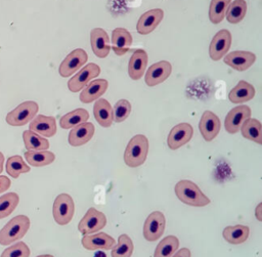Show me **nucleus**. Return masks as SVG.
<instances>
[{"instance_id":"31","label":"nucleus","mask_w":262,"mask_h":257,"mask_svg":"<svg viewBox=\"0 0 262 257\" xmlns=\"http://www.w3.org/2000/svg\"><path fill=\"white\" fill-rule=\"evenodd\" d=\"M178 238L175 235H167L157 245L154 257H172L178 250Z\"/></svg>"},{"instance_id":"43","label":"nucleus","mask_w":262,"mask_h":257,"mask_svg":"<svg viewBox=\"0 0 262 257\" xmlns=\"http://www.w3.org/2000/svg\"><path fill=\"white\" fill-rule=\"evenodd\" d=\"M37 257H54V256L49 255V254H45V255H39V256H37Z\"/></svg>"},{"instance_id":"5","label":"nucleus","mask_w":262,"mask_h":257,"mask_svg":"<svg viewBox=\"0 0 262 257\" xmlns=\"http://www.w3.org/2000/svg\"><path fill=\"white\" fill-rule=\"evenodd\" d=\"M38 103L32 100L24 101L6 116V122L11 126H24L32 121L38 113Z\"/></svg>"},{"instance_id":"38","label":"nucleus","mask_w":262,"mask_h":257,"mask_svg":"<svg viewBox=\"0 0 262 257\" xmlns=\"http://www.w3.org/2000/svg\"><path fill=\"white\" fill-rule=\"evenodd\" d=\"M30 256V249L28 245L24 242H18L7 249H5L1 257H29Z\"/></svg>"},{"instance_id":"33","label":"nucleus","mask_w":262,"mask_h":257,"mask_svg":"<svg viewBox=\"0 0 262 257\" xmlns=\"http://www.w3.org/2000/svg\"><path fill=\"white\" fill-rule=\"evenodd\" d=\"M231 0H211L209 7V18L213 24H219L223 20L227 7Z\"/></svg>"},{"instance_id":"24","label":"nucleus","mask_w":262,"mask_h":257,"mask_svg":"<svg viewBox=\"0 0 262 257\" xmlns=\"http://www.w3.org/2000/svg\"><path fill=\"white\" fill-rule=\"evenodd\" d=\"M132 44V36L124 28H116L112 33V47L117 55L125 54Z\"/></svg>"},{"instance_id":"26","label":"nucleus","mask_w":262,"mask_h":257,"mask_svg":"<svg viewBox=\"0 0 262 257\" xmlns=\"http://www.w3.org/2000/svg\"><path fill=\"white\" fill-rule=\"evenodd\" d=\"M249 227L242 224L226 226L222 232L224 240L232 245H239L246 242L249 238Z\"/></svg>"},{"instance_id":"34","label":"nucleus","mask_w":262,"mask_h":257,"mask_svg":"<svg viewBox=\"0 0 262 257\" xmlns=\"http://www.w3.org/2000/svg\"><path fill=\"white\" fill-rule=\"evenodd\" d=\"M6 172L12 177V178H17L21 173H28L30 172V167L24 162L23 158L20 156H12L9 157L6 161Z\"/></svg>"},{"instance_id":"18","label":"nucleus","mask_w":262,"mask_h":257,"mask_svg":"<svg viewBox=\"0 0 262 257\" xmlns=\"http://www.w3.org/2000/svg\"><path fill=\"white\" fill-rule=\"evenodd\" d=\"M90 43L93 53L99 57L104 58L108 55L111 50L110 38L106 32L101 28H94L90 33Z\"/></svg>"},{"instance_id":"41","label":"nucleus","mask_w":262,"mask_h":257,"mask_svg":"<svg viewBox=\"0 0 262 257\" xmlns=\"http://www.w3.org/2000/svg\"><path fill=\"white\" fill-rule=\"evenodd\" d=\"M255 216L259 221H262V203H259L255 209Z\"/></svg>"},{"instance_id":"27","label":"nucleus","mask_w":262,"mask_h":257,"mask_svg":"<svg viewBox=\"0 0 262 257\" xmlns=\"http://www.w3.org/2000/svg\"><path fill=\"white\" fill-rule=\"evenodd\" d=\"M239 130L245 138L258 144H262V125L259 120L253 118L247 119Z\"/></svg>"},{"instance_id":"39","label":"nucleus","mask_w":262,"mask_h":257,"mask_svg":"<svg viewBox=\"0 0 262 257\" xmlns=\"http://www.w3.org/2000/svg\"><path fill=\"white\" fill-rule=\"evenodd\" d=\"M10 183H11V181L8 177L0 175V194L7 190L10 187Z\"/></svg>"},{"instance_id":"20","label":"nucleus","mask_w":262,"mask_h":257,"mask_svg":"<svg viewBox=\"0 0 262 257\" xmlns=\"http://www.w3.org/2000/svg\"><path fill=\"white\" fill-rule=\"evenodd\" d=\"M30 130L44 137H52L56 133V121L51 116L38 115L30 122Z\"/></svg>"},{"instance_id":"9","label":"nucleus","mask_w":262,"mask_h":257,"mask_svg":"<svg viewBox=\"0 0 262 257\" xmlns=\"http://www.w3.org/2000/svg\"><path fill=\"white\" fill-rule=\"evenodd\" d=\"M88 59V55L86 51L82 48H77L71 51L64 59L61 61L58 72L59 75L63 78L70 77L75 72H77L84 63H86Z\"/></svg>"},{"instance_id":"13","label":"nucleus","mask_w":262,"mask_h":257,"mask_svg":"<svg viewBox=\"0 0 262 257\" xmlns=\"http://www.w3.org/2000/svg\"><path fill=\"white\" fill-rule=\"evenodd\" d=\"M220 120L211 111H205L199 123V129L206 141L213 140L220 131Z\"/></svg>"},{"instance_id":"21","label":"nucleus","mask_w":262,"mask_h":257,"mask_svg":"<svg viewBox=\"0 0 262 257\" xmlns=\"http://www.w3.org/2000/svg\"><path fill=\"white\" fill-rule=\"evenodd\" d=\"M108 83L104 79H96L90 81L80 93V100L83 103H90L98 98L106 91Z\"/></svg>"},{"instance_id":"4","label":"nucleus","mask_w":262,"mask_h":257,"mask_svg":"<svg viewBox=\"0 0 262 257\" xmlns=\"http://www.w3.org/2000/svg\"><path fill=\"white\" fill-rule=\"evenodd\" d=\"M75 213V203L73 198L68 194L58 195L53 203L52 214L55 222L59 225L70 223Z\"/></svg>"},{"instance_id":"23","label":"nucleus","mask_w":262,"mask_h":257,"mask_svg":"<svg viewBox=\"0 0 262 257\" xmlns=\"http://www.w3.org/2000/svg\"><path fill=\"white\" fill-rule=\"evenodd\" d=\"M93 114L97 123L104 128L110 127L114 122L113 108L111 103L104 98L96 99L93 105Z\"/></svg>"},{"instance_id":"42","label":"nucleus","mask_w":262,"mask_h":257,"mask_svg":"<svg viewBox=\"0 0 262 257\" xmlns=\"http://www.w3.org/2000/svg\"><path fill=\"white\" fill-rule=\"evenodd\" d=\"M3 164H4V155L0 152V173L3 171Z\"/></svg>"},{"instance_id":"10","label":"nucleus","mask_w":262,"mask_h":257,"mask_svg":"<svg viewBox=\"0 0 262 257\" xmlns=\"http://www.w3.org/2000/svg\"><path fill=\"white\" fill-rule=\"evenodd\" d=\"M230 45H231L230 32L225 29L218 31L214 35L209 47V55L211 59L215 61L221 59V57H223L228 52Z\"/></svg>"},{"instance_id":"3","label":"nucleus","mask_w":262,"mask_h":257,"mask_svg":"<svg viewBox=\"0 0 262 257\" xmlns=\"http://www.w3.org/2000/svg\"><path fill=\"white\" fill-rule=\"evenodd\" d=\"M30 227V219L26 215H17L10 219L0 230V245H9L21 239Z\"/></svg>"},{"instance_id":"7","label":"nucleus","mask_w":262,"mask_h":257,"mask_svg":"<svg viewBox=\"0 0 262 257\" xmlns=\"http://www.w3.org/2000/svg\"><path fill=\"white\" fill-rule=\"evenodd\" d=\"M166 219L161 211L151 212L145 219L143 225V237L148 242H155L160 239L165 231Z\"/></svg>"},{"instance_id":"14","label":"nucleus","mask_w":262,"mask_h":257,"mask_svg":"<svg viewBox=\"0 0 262 257\" xmlns=\"http://www.w3.org/2000/svg\"><path fill=\"white\" fill-rule=\"evenodd\" d=\"M172 72V66L167 60H161L151 65L145 74V83L147 86L152 87L163 83L168 79Z\"/></svg>"},{"instance_id":"22","label":"nucleus","mask_w":262,"mask_h":257,"mask_svg":"<svg viewBox=\"0 0 262 257\" xmlns=\"http://www.w3.org/2000/svg\"><path fill=\"white\" fill-rule=\"evenodd\" d=\"M148 56L145 50L137 49L130 57L128 65V74L132 80H139L146 69Z\"/></svg>"},{"instance_id":"28","label":"nucleus","mask_w":262,"mask_h":257,"mask_svg":"<svg viewBox=\"0 0 262 257\" xmlns=\"http://www.w3.org/2000/svg\"><path fill=\"white\" fill-rule=\"evenodd\" d=\"M88 119L89 113L85 109L79 108L63 115L59 120V125L63 129H70L81 123L87 122Z\"/></svg>"},{"instance_id":"8","label":"nucleus","mask_w":262,"mask_h":257,"mask_svg":"<svg viewBox=\"0 0 262 257\" xmlns=\"http://www.w3.org/2000/svg\"><path fill=\"white\" fill-rule=\"evenodd\" d=\"M100 74V68L98 65L90 62L83 67L78 73L72 77L68 82V88L72 92H78L82 90L92 79L96 78Z\"/></svg>"},{"instance_id":"25","label":"nucleus","mask_w":262,"mask_h":257,"mask_svg":"<svg viewBox=\"0 0 262 257\" xmlns=\"http://www.w3.org/2000/svg\"><path fill=\"white\" fill-rule=\"evenodd\" d=\"M255 88L250 83L242 80L229 92L228 98L232 103H243L255 96Z\"/></svg>"},{"instance_id":"1","label":"nucleus","mask_w":262,"mask_h":257,"mask_svg":"<svg viewBox=\"0 0 262 257\" xmlns=\"http://www.w3.org/2000/svg\"><path fill=\"white\" fill-rule=\"evenodd\" d=\"M176 197L184 204L193 207H204L210 204V199L192 181L182 179L174 187Z\"/></svg>"},{"instance_id":"30","label":"nucleus","mask_w":262,"mask_h":257,"mask_svg":"<svg viewBox=\"0 0 262 257\" xmlns=\"http://www.w3.org/2000/svg\"><path fill=\"white\" fill-rule=\"evenodd\" d=\"M25 146L28 151H46L49 147V141L32 130H26L23 133Z\"/></svg>"},{"instance_id":"40","label":"nucleus","mask_w":262,"mask_h":257,"mask_svg":"<svg viewBox=\"0 0 262 257\" xmlns=\"http://www.w3.org/2000/svg\"><path fill=\"white\" fill-rule=\"evenodd\" d=\"M172 257H191V254H190V250L187 249V248H181L180 250L176 251Z\"/></svg>"},{"instance_id":"11","label":"nucleus","mask_w":262,"mask_h":257,"mask_svg":"<svg viewBox=\"0 0 262 257\" xmlns=\"http://www.w3.org/2000/svg\"><path fill=\"white\" fill-rule=\"evenodd\" d=\"M250 117H251V109L248 105L242 104L231 109L225 117V121H224L225 130L230 134L236 133L241 129L243 123Z\"/></svg>"},{"instance_id":"32","label":"nucleus","mask_w":262,"mask_h":257,"mask_svg":"<svg viewBox=\"0 0 262 257\" xmlns=\"http://www.w3.org/2000/svg\"><path fill=\"white\" fill-rule=\"evenodd\" d=\"M247 13V2L245 0H234L229 3L225 16L231 24L239 23Z\"/></svg>"},{"instance_id":"2","label":"nucleus","mask_w":262,"mask_h":257,"mask_svg":"<svg viewBox=\"0 0 262 257\" xmlns=\"http://www.w3.org/2000/svg\"><path fill=\"white\" fill-rule=\"evenodd\" d=\"M148 154V139L143 134L134 135L128 142L125 153L124 162L131 168L141 166Z\"/></svg>"},{"instance_id":"15","label":"nucleus","mask_w":262,"mask_h":257,"mask_svg":"<svg viewBox=\"0 0 262 257\" xmlns=\"http://www.w3.org/2000/svg\"><path fill=\"white\" fill-rule=\"evenodd\" d=\"M224 63L229 66L230 68L244 72L248 70L256 60V55L250 51H232L224 56Z\"/></svg>"},{"instance_id":"12","label":"nucleus","mask_w":262,"mask_h":257,"mask_svg":"<svg viewBox=\"0 0 262 257\" xmlns=\"http://www.w3.org/2000/svg\"><path fill=\"white\" fill-rule=\"evenodd\" d=\"M193 129L188 123H179L169 132L167 142L171 149H177L186 144L192 137Z\"/></svg>"},{"instance_id":"17","label":"nucleus","mask_w":262,"mask_h":257,"mask_svg":"<svg viewBox=\"0 0 262 257\" xmlns=\"http://www.w3.org/2000/svg\"><path fill=\"white\" fill-rule=\"evenodd\" d=\"M82 246L90 251L110 250L115 246V239L105 232L85 234L81 240Z\"/></svg>"},{"instance_id":"29","label":"nucleus","mask_w":262,"mask_h":257,"mask_svg":"<svg viewBox=\"0 0 262 257\" xmlns=\"http://www.w3.org/2000/svg\"><path fill=\"white\" fill-rule=\"evenodd\" d=\"M26 161L34 167H43L55 160V155L49 151H28L25 153Z\"/></svg>"},{"instance_id":"37","label":"nucleus","mask_w":262,"mask_h":257,"mask_svg":"<svg viewBox=\"0 0 262 257\" xmlns=\"http://www.w3.org/2000/svg\"><path fill=\"white\" fill-rule=\"evenodd\" d=\"M131 113V104L126 99H120L116 102L113 109L114 120L117 123H121L125 121Z\"/></svg>"},{"instance_id":"35","label":"nucleus","mask_w":262,"mask_h":257,"mask_svg":"<svg viewBox=\"0 0 262 257\" xmlns=\"http://www.w3.org/2000/svg\"><path fill=\"white\" fill-rule=\"evenodd\" d=\"M133 242L127 234H121L118 244L112 248V257H131L133 253Z\"/></svg>"},{"instance_id":"19","label":"nucleus","mask_w":262,"mask_h":257,"mask_svg":"<svg viewBox=\"0 0 262 257\" xmlns=\"http://www.w3.org/2000/svg\"><path fill=\"white\" fill-rule=\"evenodd\" d=\"M94 130V125L90 122H84L73 127L69 133V143L72 146H81L87 143L93 137Z\"/></svg>"},{"instance_id":"6","label":"nucleus","mask_w":262,"mask_h":257,"mask_svg":"<svg viewBox=\"0 0 262 257\" xmlns=\"http://www.w3.org/2000/svg\"><path fill=\"white\" fill-rule=\"evenodd\" d=\"M106 225V217L97 209L91 207L82 217L78 224V229L82 234H91L97 232Z\"/></svg>"},{"instance_id":"36","label":"nucleus","mask_w":262,"mask_h":257,"mask_svg":"<svg viewBox=\"0 0 262 257\" xmlns=\"http://www.w3.org/2000/svg\"><path fill=\"white\" fill-rule=\"evenodd\" d=\"M19 197L15 192H8L0 197V219L10 215L16 208Z\"/></svg>"},{"instance_id":"16","label":"nucleus","mask_w":262,"mask_h":257,"mask_svg":"<svg viewBox=\"0 0 262 257\" xmlns=\"http://www.w3.org/2000/svg\"><path fill=\"white\" fill-rule=\"evenodd\" d=\"M164 17V11L161 8H155L147 10L139 17L136 30L141 35H147L151 33L162 22Z\"/></svg>"}]
</instances>
